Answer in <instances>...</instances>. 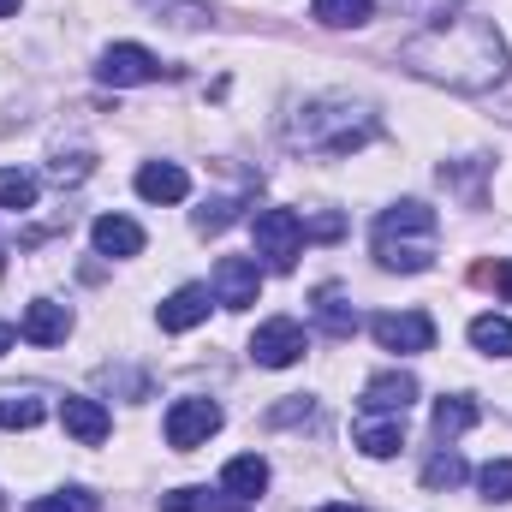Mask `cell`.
I'll list each match as a JSON object with an SVG mask.
<instances>
[{"label":"cell","mask_w":512,"mask_h":512,"mask_svg":"<svg viewBox=\"0 0 512 512\" xmlns=\"http://www.w3.org/2000/svg\"><path fill=\"white\" fill-rule=\"evenodd\" d=\"M376 137V114L346 96H316L286 120V143L304 155H352Z\"/></svg>","instance_id":"7a4b0ae2"},{"label":"cell","mask_w":512,"mask_h":512,"mask_svg":"<svg viewBox=\"0 0 512 512\" xmlns=\"http://www.w3.org/2000/svg\"><path fill=\"white\" fill-rule=\"evenodd\" d=\"M149 12H173L167 24H179V30H203L209 24V6H197V0H143Z\"/></svg>","instance_id":"4316f807"},{"label":"cell","mask_w":512,"mask_h":512,"mask_svg":"<svg viewBox=\"0 0 512 512\" xmlns=\"http://www.w3.org/2000/svg\"><path fill=\"white\" fill-rule=\"evenodd\" d=\"M471 346L477 352H489V358H512V316H477L471 322Z\"/></svg>","instance_id":"603a6c76"},{"label":"cell","mask_w":512,"mask_h":512,"mask_svg":"<svg viewBox=\"0 0 512 512\" xmlns=\"http://www.w3.org/2000/svg\"><path fill=\"white\" fill-rule=\"evenodd\" d=\"M221 423H227V417H221L215 399H173L161 429H167V447H173V453H191V447H203Z\"/></svg>","instance_id":"5b68a950"},{"label":"cell","mask_w":512,"mask_h":512,"mask_svg":"<svg viewBox=\"0 0 512 512\" xmlns=\"http://www.w3.org/2000/svg\"><path fill=\"white\" fill-rule=\"evenodd\" d=\"M221 489H227V495H239V501H256V495L268 489V459H256V453L227 459V471H221Z\"/></svg>","instance_id":"e0dca14e"},{"label":"cell","mask_w":512,"mask_h":512,"mask_svg":"<svg viewBox=\"0 0 512 512\" xmlns=\"http://www.w3.org/2000/svg\"><path fill=\"white\" fill-rule=\"evenodd\" d=\"M12 352V322H0V358Z\"/></svg>","instance_id":"d6a6232c"},{"label":"cell","mask_w":512,"mask_h":512,"mask_svg":"<svg viewBox=\"0 0 512 512\" xmlns=\"http://www.w3.org/2000/svg\"><path fill=\"white\" fill-rule=\"evenodd\" d=\"M251 358L262 370H292L298 358H304V328L292 322V316H274V322H262L251 334Z\"/></svg>","instance_id":"ba28073f"},{"label":"cell","mask_w":512,"mask_h":512,"mask_svg":"<svg viewBox=\"0 0 512 512\" xmlns=\"http://www.w3.org/2000/svg\"><path fill=\"white\" fill-rule=\"evenodd\" d=\"M60 423H66V435L72 441H84V447H102L108 441V405L102 399H84V393H72V399H60Z\"/></svg>","instance_id":"8fae6325"},{"label":"cell","mask_w":512,"mask_h":512,"mask_svg":"<svg viewBox=\"0 0 512 512\" xmlns=\"http://www.w3.org/2000/svg\"><path fill=\"white\" fill-rule=\"evenodd\" d=\"M435 233H441V221H435L429 203H393V209L376 215L370 245H376V262L382 268H393V274H423L435 262Z\"/></svg>","instance_id":"3957f363"},{"label":"cell","mask_w":512,"mask_h":512,"mask_svg":"<svg viewBox=\"0 0 512 512\" xmlns=\"http://www.w3.org/2000/svg\"><path fill=\"white\" fill-rule=\"evenodd\" d=\"M96 78L114 84V90H137V84H155V78H161V60H155L143 42H114V48H102Z\"/></svg>","instance_id":"52a82bcc"},{"label":"cell","mask_w":512,"mask_h":512,"mask_svg":"<svg viewBox=\"0 0 512 512\" xmlns=\"http://www.w3.org/2000/svg\"><path fill=\"white\" fill-rule=\"evenodd\" d=\"M251 233H256V256L268 268H292L304 256V221L292 209H262L251 221Z\"/></svg>","instance_id":"277c9868"},{"label":"cell","mask_w":512,"mask_h":512,"mask_svg":"<svg viewBox=\"0 0 512 512\" xmlns=\"http://www.w3.org/2000/svg\"><path fill=\"white\" fill-rule=\"evenodd\" d=\"M18 12V0H0V18H12Z\"/></svg>","instance_id":"836d02e7"},{"label":"cell","mask_w":512,"mask_h":512,"mask_svg":"<svg viewBox=\"0 0 512 512\" xmlns=\"http://www.w3.org/2000/svg\"><path fill=\"white\" fill-rule=\"evenodd\" d=\"M137 197L143 203H185L191 197V173L179 161H143L137 167Z\"/></svg>","instance_id":"30bf717a"},{"label":"cell","mask_w":512,"mask_h":512,"mask_svg":"<svg viewBox=\"0 0 512 512\" xmlns=\"http://www.w3.org/2000/svg\"><path fill=\"white\" fill-rule=\"evenodd\" d=\"M0 507H6V501H0Z\"/></svg>","instance_id":"8d00e7d4"},{"label":"cell","mask_w":512,"mask_h":512,"mask_svg":"<svg viewBox=\"0 0 512 512\" xmlns=\"http://www.w3.org/2000/svg\"><path fill=\"white\" fill-rule=\"evenodd\" d=\"M209 286H179L161 310H155V322H161V334H191L197 322H209Z\"/></svg>","instance_id":"7c38bea8"},{"label":"cell","mask_w":512,"mask_h":512,"mask_svg":"<svg viewBox=\"0 0 512 512\" xmlns=\"http://www.w3.org/2000/svg\"><path fill=\"white\" fill-rule=\"evenodd\" d=\"M471 477V465L453 453V447H441V453H429V465H423V489H459Z\"/></svg>","instance_id":"cb8c5ba5"},{"label":"cell","mask_w":512,"mask_h":512,"mask_svg":"<svg viewBox=\"0 0 512 512\" xmlns=\"http://www.w3.org/2000/svg\"><path fill=\"white\" fill-rule=\"evenodd\" d=\"M316 322H322V334H334V340H352V334L364 328V316H358V310H352V304H346L334 286L316 298Z\"/></svg>","instance_id":"d6986e66"},{"label":"cell","mask_w":512,"mask_h":512,"mask_svg":"<svg viewBox=\"0 0 512 512\" xmlns=\"http://www.w3.org/2000/svg\"><path fill=\"white\" fill-rule=\"evenodd\" d=\"M0 262H6V251H0Z\"/></svg>","instance_id":"d590c367"},{"label":"cell","mask_w":512,"mask_h":512,"mask_svg":"<svg viewBox=\"0 0 512 512\" xmlns=\"http://www.w3.org/2000/svg\"><path fill=\"white\" fill-rule=\"evenodd\" d=\"M48 417V405H42V393H0V429H36Z\"/></svg>","instance_id":"7402d4cb"},{"label":"cell","mask_w":512,"mask_h":512,"mask_svg":"<svg viewBox=\"0 0 512 512\" xmlns=\"http://www.w3.org/2000/svg\"><path fill=\"white\" fill-rule=\"evenodd\" d=\"M352 441L370 453V459H393L399 447H405V417H387V411H364L358 417V429H352Z\"/></svg>","instance_id":"9a60e30c"},{"label":"cell","mask_w":512,"mask_h":512,"mask_svg":"<svg viewBox=\"0 0 512 512\" xmlns=\"http://www.w3.org/2000/svg\"><path fill=\"white\" fill-rule=\"evenodd\" d=\"M0 209H12V215L36 209V173H24V167H0Z\"/></svg>","instance_id":"d4e9b609"},{"label":"cell","mask_w":512,"mask_h":512,"mask_svg":"<svg viewBox=\"0 0 512 512\" xmlns=\"http://www.w3.org/2000/svg\"><path fill=\"white\" fill-rule=\"evenodd\" d=\"M322 512H364V507H322Z\"/></svg>","instance_id":"e575fe53"},{"label":"cell","mask_w":512,"mask_h":512,"mask_svg":"<svg viewBox=\"0 0 512 512\" xmlns=\"http://www.w3.org/2000/svg\"><path fill=\"white\" fill-rule=\"evenodd\" d=\"M18 334H24L30 346H66V334H72V310H66V304H54V298H36V304L24 310Z\"/></svg>","instance_id":"4fadbf2b"},{"label":"cell","mask_w":512,"mask_h":512,"mask_svg":"<svg viewBox=\"0 0 512 512\" xmlns=\"http://www.w3.org/2000/svg\"><path fill=\"white\" fill-rule=\"evenodd\" d=\"M417 399V376L411 370H382L364 382V411H387V417H405V405Z\"/></svg>","instance_id":"5bb4252c"},{"label":"cell","mask_w":512,"mask_h":512,"mask_svg":"<svg viewBox=\"0 0 512 512\" xmlns=\"http://www.w3.org/2000/svg\"><path fill=\"white\" fill-rule=\"evenodd\" d=\"M370 334H376L382 352H399V358L435 346V322L423 310H382V316H370Z\"/></svg>","instance_id":"8992f818"},{"label":"cell","mask_w":512,"mask_h":512,"mask_svg":"<svg viewBox=\"0 0 512 512\" xmlns=\"http://www.w3.org/2000/svg\"><path fill=\"white\" fill-rule=\"evenodd\" d=\"M477 483H483L489 501H512V459H489V465L477 471Z\"/></svg>","instance_id":"83f0119b"},{"label":"cell","mask_w":512,"mask_h":512,"mask_svg":"<svg viewBox=\"0 0 512 512\" xmlns=\"http://www.w3.org/2000/svg\"><path fill=\"white\" fill-rule=\"evenodd\" d=\"M48 179H54V185H78V179H90V155H84V149L60 155V161L48 167Z\"/></svg>","instance_id":"f1b7e54d"},{"label":"cell","mask_w":512,"mask_h":512,"mask_svg":"<svg viewBox=\"0 0 512 512\" xmlns=\"http://www.w3.org/2000/svg\"><path fill=\"white\" fill-rule=\"evenodd\" d=\"M465 0H405V12H417V18H429V24H441L447 12H459Z\"/></svg>","instance_id":"4dcf8cb0"},{"label":"cell","mask_w":512,"mask_h":512,"mask_svg":"<svg viewBox=\"0 0 512 512\" xmlns=\"http://www.w3.org/2000/svg\"><path fill=\"white\" fill-rule=\"evenodd\" d=\"M161 507H167V512H251V501H239V495L227 501L221 489H197V483H191V489L161 495Z\"/></svg>","instance_id":"ac0fdd59"},{"label":"cell","mask_w":512,"mask_h":512,"mask_svg":"<svg viewBox=\"0 0 512 512\" xmlns=\"http://www.w3.org/2000/svg\"><path fill=\"white\" fill-rule=\"evenodd\" d=\"M399 66L429 78V84H447L459 96H483L495 84H507L512 60L507 42L489 18H441V24H423L405 48H399Z\"/></svg>","instance_id":"6da1fadb"},{"label":"cell","mask_w":512,"mask_h":512,"mask_svg":"<svg viewBox=\"0 0 512 512\" xmlns=\"http://www.w3.org/2000/svg\"><path fill=\"white\" fill-rule=\"evenodd\" d=\"M90 245L102 256H137L143 251V227H137L131 215H102V221L90 227Z\"/></svg>","instance_id":"2e32d148"},{"label":"cell","mask_w":512,"mask_h":512,"mask_svg":"<svg viewBox=\"0 0 512 512\" xmlns=\"http://www.w3.org/2000/svg\"><path fill=\"white\" fill-rule=\"evenodd\" d=\"M262 298V268L251 256H221L215 262V304L221 310H251Z\"/></svg>","instance_id":"9c48e42d"},{"label":"cell","mask_w":512,"mask_h":512,"mask_svg":"<svg viewBox=\"0 0 512 512\" xmlns=\"http://www.w3.org/2000/svg\"><path fill=\"white\" fill-rule=\"evenodd\" d=\"M233 215H239V203H233V197H215V203H203V209H197V233H221Z\"/></svg>","instance_id":"f546056e"},{"label":"cell","mask_w":512,"mask_h":512,"mask_svg":"<svg viewBox=\"0 0 512 512\" xmlns=\"http://www.w3.org/2000/svg\"><path fill=\"white\" fill-rule=\"evenodd\" d=\"M477 280H489V286H501L512 298V262H501V268H477Z\"/></svg>","instance_id":"1f68e13d"},{"label":"cell","mask_w":512,"mask_h":512,"mask_svg":"<svg viewBox=\"0 0 512 512\" xmlns=\"http://www.w3.org/2000/svg\"><path fill=\"white\" fill-rule=\"evenodd\" d=\"M24 512H96L90 489H54V495H36Z\"/></svg>","instance_id":"484cf974"},{"label":"cell","mask_w":512,"mask_h":512,"mask_svg":"<svg viewBox=\"0 0 512 512\" xmlns=\"http://www.w3.org/2000/svg\"><path fill=\"white\" fill-rule=\"evenodd\" d=\"M477 417H483V411H477V399H471V393H447V399H435V435H441V441L465 435Z\"/></svg>","instance_id":"ffe728a7"},{"label":"cell","mask_w":512,"mask_h":512,"mask_svg":"<svg viewBox=\"0 0 512 512\" xmlns=\"http://www.w3.org/2000/svg\"><path fill=\"white\" fill-rule=\"evenodd\" d=\"M376 0H310V18L328 24V30H352V24H370Z\"/></svg>","instance_id":"44dd1931"}]
</instances>
